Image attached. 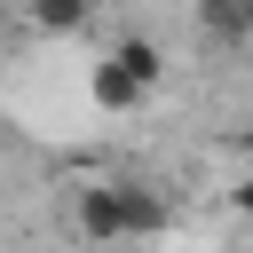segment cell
<instances>
[{"instance_id": "8992f818", "label": "cell", "mask_w": 253, "mask_h": 253, "mask_svg": "<svg viewBox=\"0 0 253 253\" xmlns=\"http://www.w3.org/2000/svg\"><path fill=\"white\" fill-rule=\"evenodd\" d=\"M24 8L40 32H87V16H95V0H24Z\"/></svg>"}, {"instance_id": "277c9868", "label": "cell", "mask_w": 253, "mask_h": 253, "mask_svg": "<svg viewBox=\"0 0 253 253\" xmlns=\"http://www.w3.org/2000/svg\"><path fill=\"white\" fill-rule=\"evenodd\" d=\"M198 24H206L221 47H245V40H253V0H198Z\"/></svg>"}, {"instance_id": "3957f363", "label": "cell", "mask_w": 253, "mask_h": 253, "mask_svg": "<svg viewBox=\"0 0 253 253\" xmlns=\"http://www.w3.org/2000/svg\"><path fill=\"white\" fill-rule=\"evenodd\" d=\"M111 63L134 79V95H150V87L166 79V55H158V40H142V32H126V40L111 47Z\"/></svg>"}, {"instance_id": "7a4b0ae2", "label": "cell", "mask_w": 253, "mask_h": 253, "mask_svg": "<svg viewBox=\"0 0 253 253\" xmlns=\"http://www.w3.org/2000/svg\"><path fill=\"white\" fill-rule=\"evenodd\" d=\"M119 190V237H158L166 229V198L150 182H111Z\"/></svg>"}, {"instance_id": "6da1fadb", "label": "cell", "mask_w": 253, "mask_h": 253, "mask_svg": "<svg viewBox=\"0 0 253 253\" xmlns=\"http://www.w3.org/2000/svg\"><path fill=\"white\" fill-rule=\"evenodd\" d=\"M71 229H79L87 245H126V237H119V190H111V182H87V190L71 198Z\"/></svg>"}, {"instance_id": "5b68a950", "label": "cell", "mask_w": 253, "mask_h": 253, "mask_svg": "<svg viewBox=\"0 0 253 253\" xmlns=\"http://www.w3.org/2000/svg\"><path fill=\"white\" fill-rule=\"evenodd\" d=\"M87 95H95V111H134V103H142V95H134V79H126V71H119L111 55H103V63L87 71Z\"/></svg>"}]
</instances>
